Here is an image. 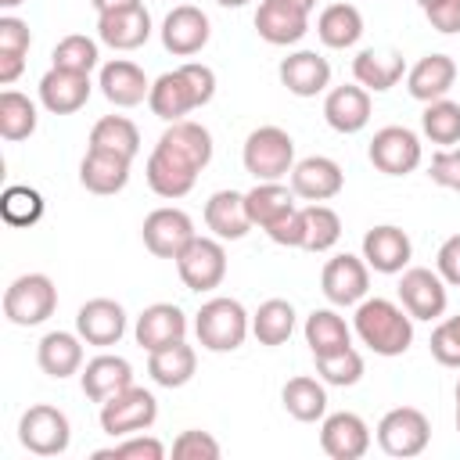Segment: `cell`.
I'll list each match as a JSON object with an SVG mask.
<instances>
[{
  "label": "cell",
  "mask_w": 460,
  "mask_h": 460,
  "mask_svg": "<svg viewBox=\"0 0 460 460\" xmlns=\"http://www.w3.org/2000/svg\"><path fill=\"white\" fill-rule=\"evenodd\" d=\"M162 47L172 54V58H194L205 50L208 36H212V25H208V14L194 4H180L172 7L165 18H162Z\"/></svg>",
  "instance_id": "obj_14"
},
{
  "label": "cell",
  "mask_w": 460,
  "mask_h": 460,
  "mask_svg": "<svg viewBox=\"0 0 460 460\" xmlns=\"http://www.w3.org/2000/svg\"><path fill=\"white\" fill-rule=\"evenodd\" d=\"M58 309V288L47 273H22L4 291V316L14 327H40Z\"/></svg>",
  "instance_id": "obj_5"
},
{
  "label": "cell",
  "mask_w": 460,
  "mask_h": 460,
  "mask_svg": "<svg viewBox=\"0 0 460 460\" xmlns=\"http://www.w3.org/2000/svg\"><path fill=\"white\" fill-rule=\"evenodd\" d=\"M129 165L133 158L126 155H115V151H101V147H86L83 162H79V183L90 190V194H119L126 190L129 183Z\"/></svg>",
  "instance_id": "obj_25"
},
{
  "label": "cell",
  "mask_w": 460,
  "mask_h": 460,
  "mask_svg": "<svg viewBox=\"0 0 460 460\" xmlns=\"http://www.w3.org/2000/svg\"><path fill=\"white\" fill-rule=\"evenodd\" d=\"M25 68V54H0V83L11 86Z\"/></svg>",
  "instance_id": "obj_55"
},
{
  "label": "cell",
  "mask_w": 460,
  "mask_h": 460,
  "mask_svg": "<svg viewBox=\"0 0 460 460\" xmlns=\"http://www.w3.org/2000/svg\"><path fill=\"white\" fill-rule=\"evenodd\" d=\"M144 176H147V187H151L158 198H165V201H176V198L190 194L194 183H198V169L187 165L183 158L169 155V151L158 147V144H155V151L147 155Z\"/></svg>",
  "instance_id": "obj_26"
},
{
  "label": "cell",
  "mask_w": 460,
  "mask_h": 460,
  "mask_svg": "<svg viewBox=\"0 0 460 460\" xmlns=\"http://www.w3.org/2000/svg\"><path fill=\"white\" fill-rule=\"evenodd\" d=\"M316 36L331 50H349L363 36V14L352 4H327L316 18Z\"/></svg>",
  "instance_id": "obj_35"
},
{
  "label": "cell",
  "mask_w": 460,
  "mask_h": 460,
  "mask_svg": "<svg viewBox=\"0 0 460 460\" xmlns=\"http://www.w3.org/2000/svg\"><path fill=\"white\" fill-rule=\"evenodd\" d=\"M50 61H54V68H68V72H86L90 75L101 65V47H97V40H90L83 32H72V36L54 43Z\"/></svg>",
  "instance_id": "obj_44"
},
{
  "label": "cell",
  "mask_w": 460,
  "mask_h": 460,
  "mask_svg": "<svg viewBox=\"0 0 460 460\" xmlns=\"http://www.w3.org/2000/svg\"><path fill=\"white\" fill-rule=\"evenodd\" d=\"M291 4H298V7H305V11H313V7H316V0H291Z\"/></svg>",
  "instance_id": "obj_59"
},
{
  "label": "cell",
  "mask_w": 460,
  "mask_h": 460,
  "mask_svg": "<svg viewBox=\"0 0 460 460\" xmlns=\"http://www.w3.org/2000/svg\"><path fill=\"white\" fill-rule=\"evenodd\" d=\"M158 147H165L169 155H176V158H183L187 165H194L198 172L212 162V133L201 126V122H194V119H176V122H169L165 129H162V137H158Z\"/></svg>",
  "instance_id": "obj_30"
},
{
  "label": "cell",
  "mask_w": 460,
  "mask_h": 460,
  "mask_svg": "<svg viewBox=\"0 0 460 460\" xmlns=\"http://www.w3.org/2000/svg\"><path fill=\"white\" fill-rule=\"evenodd\" d=\"M402 75H406V58L399 50H374V47H367V50H359L352 58V79L363 90H370V93L392 90Z\"/></svg>",
  "instance_id": "obj_32"
},
{
  "label": "cell",
  "mask_w": 460,
  "mask_h": 460,
  "mask_svg": "<svg viewBox=\"0 0 460 460\" xmlns=\"http://www.w3.org/2000/svg\"><path fill=\"white\" fill-rule=\"evenodd\" d=\"M449 284L438 277V270L428 266H406L399 277V302L413 320H438L449 305Z\"/></svg>",
  "instance_id": "obj_11"
},
{
  "label": "cell",
  "mask_w": 460,
  "mask_h": 460,
  "mask_svg": "<svg viewBox=\"0 0 460 460\" xmlns=\"http://www.w3.org/2000/svg\"><path fill=\"white\" fill-rule=\"evenodd\" d=\"M420 129L431 144L438 147H456L460 144V104L449 101V97H438L431 104H424V115H420Z\"/></svg>",
  "instance_id": "obj_43"
},
{
  "label": "cell",
  "mask_w": 460,
  "mask_h": 460,
  "mask_svg": "<svg viewBox=\"0 0 460 460\" xmlns=\"http://www.w3.org/2000/svg\"><path fill=\"white\" fill-rule=\"evenodd\" d=\"M316 359V374L323 385H334V388H352L359 377H363V356L349 345L341 352H327V356H313Z\"/></svg>",
  "instance_id": "obj_46"
},
{
  "label": "cell",
  "mask_w": 460,
  "mask_h": 460,
  "mask_svg": "<svg viewBox=\"0 0 460 460\" xmlns=\"http://www.w3.org/2000/svg\"><path fill=\"white\" fill-rule=\"evenodd\" d=\"M0 216L11 226H32L43 216V194L25 187V183H14L0 194Z\"/></svg>",
  "instance_id": "obj_45"
},
{
  "label": "cell",
  "mask_w": 460,
  "mask_h": 460,
  "mask_svg": "<svg viewBox=\"0 0 460 460\" xmlns=\"http://www.w3.org/2000/svg\"><path fill=\"white\" fill-rule=\"evenodd\" d=\"M241 162H244V172L255 176V183L259 180H284L295 169V140L280 126H259L244 137Z\"/></svg>",
  "instance_id": "obj_4"
},
{
  "label": "cell",
  "mask_w": 460,
  "mask_h": 460,
  "mask_svg": "<svg viewBox=\"0 0 460 460\" xmlns=\"http://www.w3.org/2000/svg\"><path fill=\"white\" fill-rule=\"evenodd\" d=\"M18 4H25V0H0V7H4V11H14Z\"/></svg>",
  "instance_id": "obj_58"
},
{
  "label": "cell",
  "mask_w": 460,
  "mask_h": 460,
  "mask_svg": "<svg viewBox=\"0 0 460 460\" xmlns=\"http://www.w3.org/2000/svg\"><path fill=\"white\" fill-rule=\"evenodd\" d=\"M36 122H40L36 104L25 93H18V90H4L0 93V137L7 144L29 140L36 133Z\"/></svg>",
  "instance_id": "obj_40"
},
{
  "label": "cell",
  "mask_w": 460,
  "mask_h": 460,
  "mask_svg": "<svg viewBox=\"0 0 460 460\" xmlns=\"http://www.w3.org/2000/svg\"><path fill=\"white\" fill-rule=\"evenodd\" d=\"M352 331L356 338L374 352V356H402L413 345V316L402 309V302L392 298H363L352 313Z\"/></svg>",
  "instance_id": "obj_2"
},
{
  "label": "cell",
  "mask_w": 460,
  "mask_h": 460,
  "mask_svg": "<svg viewBox=\"0 0 460 460\" xmlns=\"http://www.w3.org/2000/svg\"><path fill=\"white\" fill-rule=\"evenodd\" d=\"M428 176H431V183L460 194V147H438L428 165Z\"/></svg>",
  "instance_id": "obj_51"
},
{
  "label": "cell",
  "mask_w": 460,
  "mask_h": 460,
  "mask_svg": "<svg viewBox=\"0 0 460 460\" xmlns=\"http://www.w3.org/2000/svg\"><path fill=\"white\" fill-rule=\"evenodd\" d=\"M244 205H248V216H252V226H266L270 219H277L284 208L295 205V190L284 187L280 180H259L252 190H244Z\"/></svg>",
  "instance_id": "obj_41"
},
{
  "label": "cell",
  "mask_w": 460,
  "mask_h": 460,
  "mask_svg": "<svg viewBox=\"0 0 460 460\" xmlns=\"http://www.w3.org/2000/svg\"><path fill=\"white\" fill-rule=\"evenodd\" d=\"M341 187H345V172L327 155H309L291 169V190L302 201H331L341 194Z\"/></svg>",
  "instance_id": "obj_19"
},
{
  "label": "cell",
  "mask_w": 460,
  "mask_h": 460,
  "mask_svg": "<svg viewBox=\"0 0 460 460\" xmlns=\"http://www.w3.org/2000/svg\"><path fill=\"white\" fill-rule=\"evenodd\" d=\"M255 32L273 47H291L309 32V11L291 0H262L255 11Z\"/></svg>",
  "instance_id": "obj_18"
},
{
  "label": "cell",
  "mask_w": 460,
  "mask_h": 460,
  "mask_svg": "<svg viewBox=\"0 0 460 460\" xmlns=\"http://www.w3.org/2000/svg\"><path fill=\"white\" fill-rule=\"evenodd\" d=\"M363 259L374 273H402L413 259V241L402 226H392V223H381L374 230L363 234Z\"/></svg>",
  "instance_id": "obj_17"
},
{
  "label": "cell",
  "mask_w": 460,
  "mask_h": 460,
  "mask_svg": "<svg viewBox=\"0 0 460 460\" xmlns=\"http://www.w3.org/2000/svg\"><path fill=\"white\" fill-rule=\"evenodd\" d=\"M320 291L331 305H359L370 291V266L363 255H334L323 262V273H320Z\"/></svg>",
  "instance_id": "obj_12"
},
{
  "label": "cell",
  "mask_w": 460,
  "mask_h": 460,
  "mask_svg": "<svg viewBox=\"0 0 460 460\" xmlns=\"http://www.w3.org/2000/svg\"><path fill=\"white\" fill-rule=\"evenodd\" d=\"M428 349H431V356H435L442 367H460V313L438 320V327L431 331Z\"/></svg>",
  "instance_id": "obj_49"
},
{
  "label": "cell",
  "mask_w": 460,
  "mask_h": 460,
  "mask_svg": "<svg viewBox=\"0 0 460 460\" xmlns=\"http://www.w3.org/2000/svg\"><path fill=\"white\" fill-rule=\"evenodd\" d=\"M367 158L377 172L385 176H406L420 165L424 158V147H420V137L406 126H381L367 147Z\"/></svg>",
  "instance_id": "obj_10"
},
{
  "label": "cell",
  "mask_w": 460,
  "mask_h": 460,
  "mask_svg": "<svg viewBox=\"0 0 460 460\" xmlns=\"http://www.w3.org/2000/svg\"><path fill=\"white\" fill-rule=\"evenodd\" d=\"M29 47H32L29 22L14 14H0V54H29Z\"/></svg>",
  "instance_id": "obj_52"
},
{
  "label": "cell",
  "mask_w": 460,
  "mask_h": 460,
  "mask_svg": "<svg viewBox=\"0 0 460 460\" xmlns=\"http://www.w3.org/2000/svg\"><path fill=\"white\" fill-rule=\"evenodd\" d=\"M252 331V316L237 298L216 295L208 302H201V309L194 313V334L198 345L208 352H234L244 345Z\"/></svg>",
  "instance_id": "obj_3"
},
{
  "label": "cell",
  "mask_w": 460,
  "mask_h": 460,
  "mask_svg": "<svg viewBox=\"0 0 460 460\" xmlns=\"http://www.w3.org/2000/svg\"><path fill=\"white\" fill-rule=\"evenodd\" d=\"M97 86H101L104 101L115 104V108H137L151 93V79L144 75V68L133 65V61H126V58L104 61L101 65V75H97Z\"/></svg>",
  "instance_id": "obj_22"
},
{
  "label": "cell",
  "mask_w": 460,
  "mask_h": 460,
  "mask_svg": "<svg viewBox=\"0 0 460 460\" xmlns=\"http://www.w3.org/2000/svg\"><path fill=\"white\" fill-rule=\"evenodd\" d=\"M277 75L288 86V93H295V97H316V93H323L331 86V65L316 50H295V54H288L280 61Z\"/></svg>",
  "instance_id": "obj_29"
},
{
  "label": "cell",
  "mask_w": 460,
  "mask_h": 460,
  "mask_svg": "<svg viewBox=\"0 0 460 460\" xmlns=\"http://www.w3.org/2000/svg\"><path fill=\"white\" fill-rule=\"evenodd\" d=\"M158 420V399L147 388H122L119 395L101 402V431L111 438H126L137 431H147Z\"/></svg>",
  "instance_id": "obj_7"
},
{
  "label": "cell",
  "mask_w": 460,
  "mask_h": 460,
  "mask_svg": "<svg viewBox=\"0 0 460 460\" xmlns=\"http://www.w3.org/2000/svg\"><path fill=\"white\" fill-rule=\"evenodd\" d=\"M151 32H155V25H151V11L144 4L97 14V40L111 50H137L151 40Z\"/></svg>",
  "instance_id": "obj_16"
},
{
  "label": "cell",
  "mask_w": 460,
  "mask_h": 460,
  "mask_svg": "<svg viewBox=\"0 0 460 460\" xmlns=\"http://www.w3.org/2000/svg\"><path fill=\"white\" fill-rule=\"evenodd\" d=\"M262 230H266V237H270L273 244H280V248H302V237H305L302 208H298V205L284 208V212H280L277 219H270Z\"/></svg>",
  "instance_id": "obj_50"
},
{
  "label": "cell",
  "mask_w": 460,
  "mask_h": 460,
  "mask_svg": "<svg viewBox=\"0 0 460 460\" xmlns=\"http://www.w3.org/2000/svg\"><path fill=\"white\" fill-rule=\"evenodd\" d=\"M453 83H456V61L449 54H424L420 61H413L406 68V90L420 104L446 97L453 90Z\"/></svg>",
  "instance_id": "obj_27"
},
{
  "label": "cell",
  "mask_w": 460,
  "mask_h": 460,
  "mask_svg": "<svg viewBox=\"0 0 460 460\" xmlns=\"http://www.w3.org/2000/svg\"><path fill=\"white\" fill-rule=\"evenodd\" d=\"M198 370V352L187 341H172L165 349L147 352V374L162 388H183Z\"/></svg>",
  "instance_id": "obj_34"
},
{
  "label": "cell",
  "mask_w": 460,
  "mask_h": 460,
  "mask_svg": "<svg viewBox=\"0 0 460 460\" xmlns=\"http://www.w3.org/2000/svg\"><path fill=\"white\" fill-rule=\"evenodd\" d=\"M456 431H460V399H456Z\"/></svg>",
  "instance_id": "obj_61"
},
{
  "label": "cell",
  "mask_w": 460,
  "mask_h": 460,
  "mask_svg": "<svg viewBox=\"0 0 460 460\" xmlns=\"http://www.w3.org/2000/svg\"><path fill=\"white\" fill-rule=\"evenodd\" d=\"M435 270H438V277L449 288H460V234H453V237L442 241V248L435 255Z\"/></svg>",
  "instance_id": "obj_54"
},
{
  "label": "cell",
  "mask_w": 460,
  "mask_h": 460,
  "mask_svg": "<svg viewBox=\"0 0 460 460\" xmlns=\"http://www.w3.org/2000/svg\"><path fill=\"white\" fill-rule=\"evenodd\" d=\"M79 385H83V395L90 402H104V399H111V395H119L122 388L133 385V367H129L126 356L101 352L79 370Z\"/></svg>",
  "instance_id": "obj_28"
},
{
  "label": "cell",
  "mask_w": 460,
  "mask_h": 460,
  "mask_svg": "<svg viewBox=\"0 0 460 460\" xmlns=\"http://www.w3.org/2000/svg\"><path fill=\"white\" fill-rule=\"evenodd\" d=\"M75 331L86 345H97V349L119 345L126 334V309L115 298H90L75 313Z\"/></svg>",
  "instance_id": "obj_20"
},
{
  "label": "cell",
  "mask_w": 460,
  "mask_h": 460,
  "mask_svg": "<svg viewBox=\"0 0 460 460\" xmlns=\"http://www.w3.org/2000/svg\"><path fill=\"white\" fill-rule=\"evenodd\" d=\"M205 226L219 241H241L252 230V216L241 190H216L205 201Z\"/></svg>",
  "instance_id": "obj_33"
},
{
  "label": "cell",
  "mask_w": 460,
  "mask_h": 460,
  "mask_svg": "<svg viewBox=\"0 0 460 460\" xmlns=\"http://www.w3.org/2000/svg\"><path fill=\"white\" fill-rule=\"evenodd\" d=\"M133 338H137V345L144 352L165 349L172 341H187V313L180 305H172V302H155L137 316Z\"/></svg>",
  "instance_id": "obj_21"
},
{
  "label": "cell",
  "mask_w": 460,
  "mask_h": 460,
  "mask_svg": "<svg viewBox=\"0 0 460 460\" xmlns=\"http://www.w3.org/2000/svg\"><path fill=\"white\" fill-rule=\"evenodd\" d=\"M280 402H284V410H288L295 420H302V424H313V420H323V417H327V388H323V381L305 377V374L291 377V381L280 388Z\"/></svg>",
  "instance_id": "obj_37"
},
{
  "label": "cell",
  "mask_w": 460,
  "mask_h": 460,
  "mask_svg": "<svg viewBox=\"0 0 460 460\" xmlns=\"http://www.w3.org/2000/svg\"><path fill=\"white\" fill-rule=\"evenodd\" d=\"M90 147L137 158V155H140V129H137L133 119H126V115H104V119H97L93 129H90Z\"/></svg>",
  "instance_id": "obj_39"
},
{
  "label": "cell",
  "mask_w": 460,
  "mask_h": 460,
  "mask_svg": "<svg viewBox=\"0 0 460 460\" xmlns=\"http://www.w3.org/2000/svg\"><path fill=\"white\" fill-rule=\"evenodd\" d=\"M165 456V442H158L155 435H126L119 438L115 446H104V449H93V460H162Z\"/></svg>",
  "instance_id": "obj_47"
},
{
  "label": "cell",
  "mask_w": 460,
  "mask_h": 460,
  "mask_svg": "<svg viewBox=\"0 0 460 460\" xmlns=\"http://www.w3.org/2000/svg\"><path fill=\"white\" fill-rule=\"evenodd\" d=\"M424 18L431 22L435 32L456 36L460 32V0H435L431 7H424Z\"/></svg>",
  "instance_id": "obj_53"
},
{
  "label": "cell",
  "mask_w": 460,
  "mask_h": 460,
  "mask_svg": "<svg viewBox=\"0 0 460 460\" xmlns=\"http://www.w3.org/2000/svg\"><path fill=\"white\" fill-rule=\"evenodd\" d=\"M456 399H460V381H456Z\"/></svg>",
  "instance_id": "obj_62"
},
{
  "label": "cell",
  "mask_w": 460,
  "mask_h": 460,
  "mask_svg": "<svg viewBox=\"0 0 460 460\" xmlns=\"http://www.w3.org/2000/svg\"><path fill=\"white\" fill-rule=\"evenodd\" d=\"M90 75L86 72H68V68H47L40 79V104L50 115H72L90 101Z\"/></svg>",
  "instance_id": "obj_24"
},
{
  "label": "cell",
  "mask_w": 460,
  "mask_h": 460,
  "mask_svg": "<svg viewBox=\"0 0 460 460\" xmlns=\"http://www.w3.org/2000/svg\"><path fill=\"white\" fill-rule=\"evenodd\" d=\"M295 331V305L288 298H266L255 313H252V334L259 338V345H284Z\"/></svg>",
  "instance_id": "obj_38"
},
{
  "label": "cell",
  "mask_w": 460,
  "mask_h": 460,
  "mask_svg": "<svg viewBox=\"0 0 460 460\" xmlns=\"http://www.w3.org/2000/svg\"><path fill=\"white\" fill-rule=\"evenodd\" d=\"M90 4L97 14H104V11H119V7H137L140 0H90Z\"/></svg>",
  "instance_id": "obj_56"
},
{
  "label": "cell",
  "mask_w": 460,
  "mask_h": 460,
  "mask_svg": "<svg viewBox=\"0 0 460 460\" xmlns=\"http://www.w3.org/2000/svg\"><path fill=\"white\" fill-rule=\"evenodd\" d=\"M140 237H144V248L158 259H176L190 237H194V219L176 208V205H162L155 212L144 216V226H140Z\"/></svg>",
  "instance_id": "obj_13"
},
{
  "label": "cell",
  "mask_w": 460,
  "mask_h": 460,
  "mask_svg": "<svg viewBox=\"0 0 460 460\" xmlns=\"http://www.w3.org/2000/svg\"><path fill=\"white\" fill-rule=\"evenodd\" d=\"M431 442V420L417 406H395L377 420V446L395 460L420 456Z\"/></svg>",
  "instance_id": "obj_6"
},
{
  "label": "cell",
  "mask_w": 460,
  "mask_h": 460,
  "mask_svg": "<svg viewBox=\"0 0 460 460\" xmlns=\"http://www.w3.org/2000/svg\"><path fill=\"white\" fill-rule=\"evenodd\" d=\"M172 262H176V270H180L183 288H187V291H198V295L219 288L223 277H226V248H223L219 237H201V234H194L190 244H187Z\"/></svg>",
  "instance_id": "obj_9"
},
{
  "label": "cell",
  "mask_w": 460,
  "mask_h": 460,
  "mask_svg": "<svg viewBox=\"0 0 460 460\" xmlns=\"http://www.w3.org/2000/svg\"><path fill=\"white\" fill-rule=\"evenodd\" d=\"M370 90H363L359 83H345V86H331L323 97V119L334 133L352 137L359 129H367L370 122Z\"/></svg>",
  "instance_id": "obj_23"
},
{
  "label": "cell",
  "mask_w": 460,
  "mask_h": 460,
  "mask_svg": "<svg viewBox=\"0 0 460 460\" xmlns=\"http://www.w3.org/2000/svg\"><path fill=\"white\" fill-rule=\"evenodd\" d=\"M83 345L86 341L79 338V331L75 334L72 331H47L36 345V363L47 377L65 381V377L83 370Z\"/></svg>",
  "instance_id": "obj_31"
},
{
  "label": "cell",
  "mask_w": 460,
  "mask_h": 460,
  "mask_svg": "<svg viewBox=\"0 0 460 460\" xmlns=\"http://www.w3.org/2000/svg\"><path fill=\"white\" fill-rule=\"evenodd\" d=\"M417 4H420V11H424V7H431V4H435V0H417Z\"/></svg>",
  "instance_id": "obj_60"
},
{
  "label": "cell",
  "mask_w": 460,
  "mask_h": 460,
  "mask_svg": "<svg viewBox=\"0 0 460 460\" xmlns=\"http://www.w3.org/2000/svg\"><path fill=\"white\" fill-rule=\"evenodd\" d=\"M216 4H219V7H244L248 0H216Z\"/></svg>",
  "instance_id": "obj_57"
},
{
  "label": "cell",
  "mask_w": 460,
  "mask_h": 460,
  "mask_svg": "<svg viewBox=\"0 0 460 460\" xmlns=\"http://www.w3.org/2000/svg\"><path fill=\"white\" fill-rule=\"evenodd\" d=\"M302 223H305V237H302V248L305 252H316V255L320 252H331L338 244V237H341V219L323 201H309L302 208Z\"/></svg>",
  "instance_id": "obj_42"
},
{
  "label": "cell",
  "mask_w": 460,
  "mask_h": 460,
  "mask_svg": "<svg viewBox=\"0 0 460 460\" xmlns=\"http://www.w3.org/2000/svg\"><path fill=\"white\" fill-rule=\"evenodd\" d=\"M320 449L331 460H359L370 449V428L359 413L341 410V413H327L320 424Z\"/></svg>",
  "instance_id": "obj_15"
},
{
  "label": "cell",
  "mask_w": 460,
  "mask_h": 460,
  "mask_svg": "<svg viewBox=\"0 0 460 460\" xmlns=\"http://www.w3.org/2000/svg\"><path fill=\"white\" fill-rule=\"evenodd\" d=\"M305 345L313 356H327V352H341L352 345V327L345 323V316H338L334 309H313L305 316Z\"/></svg>",
  "instance_id": "obj_36"
},
{
  "label": "cell",
  "mask_w": 460,
  "mask_h": 460,
  "mask_svg": "<svg viewBox=\"0 0 460 460\" xmlns=\"http://www.w3.org/2000/svg\"><path fill=\"white\" fill-rule=\"evenodd\" d=\"M172 456L176 460H219L223 456V446L208 435V431H198V428H187L172 438Z\"/></svg>",
  "instance_id": "obj_48"
},
{
  "label": "cell",
  "mask_w": 460,
  "mask_h": 460,
  "mask_svg": "<svg viewBox=\"0 0 460 460\" xmlns=\"http://www.w3.org/2000/svg\"><path fill=\"white\" fill-rule=\"evenodd\" d=\"M18 442L32 456H61L68 449V442H72V424L58 406L36 402L18 420Z\"/></svg>",
  "instance_id": "obj_8"
},
{
  "label": "cell",
  "mask_w": 460,
  "mask_h": 460,
  "mask_svg": "<svg viewBox=\"0 0 460 460\" xmlns=\"http://www.w3.org/2000/svg\"><path fill=\"white\" fill-rule=\"evenodd\" d=\"M212 97H216V72L201 61H183L180 68L162 72L151 83L147 108L162 122H176V119H187L190 111L205 108Z\"/></svg>",
  "instance_id": "obj_1"
}]
</instances>
